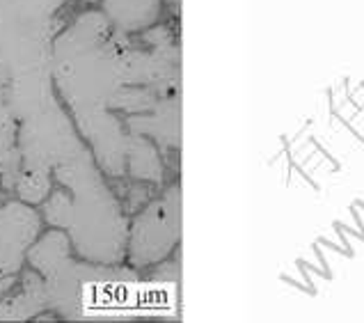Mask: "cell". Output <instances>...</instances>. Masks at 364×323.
Returning a JSON list of instances; mask_svg holds the SVG:
<instances>
[{
    "mask_svg": "<svg viewBox=\"0 0 364 323\" xmlns=\"http://www.w3.org/2000/svg\"><path fill=\"white\" fill-rule=\"evenodd\" d=\"M179 241V191H170L140 218L133 236L135 262H156Z\"/></svg>",
    "mask_w": 364,
    "mask_h": 323,
    "instance_id": "obj_1",
    "label": "cell"
},
{
    "mask_svg": "<svg viewBox=\"0 0 364 323\" xmlns=\"http://www.w3.org/2000/svg\"><path fill=\"white\" fill-rule=\"evenodd\" d=\"M35 229V218L30 216L21 206H9V209L0 216V262L3 264H16L30 236Z\"/></svg>",
    "mask_w": 364,
    "mask_h": 323,
    "instance_id": "obj_2",
    "label": "cell"
},
{
    "mask_svg": "<svg viewBox=\"0 0 364 323\" xmlns=\"http://www.w3.org/2000/svg\"><path fill=\"white\" fill-rule=\"evenodd\" d=\"M159 0H112V7L127 23H144L154 18Z\"/></svg>",
    "mask_w": 364,
    "mask_h": 323,
    "instance_id": "obj_3",
    "label": "cell"
}]
</instances>
